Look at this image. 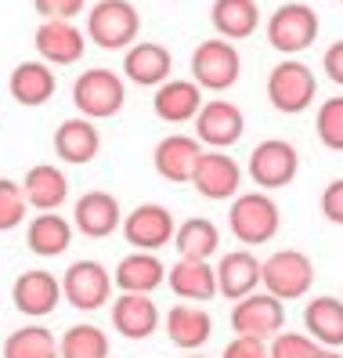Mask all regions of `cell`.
<instances>
[{
  "mask_svg": "<svg viewBox=\"0 0 343 358\" xmlns=\"http://www.w3.org/2000/svg\"><path fill=\"white\" fill-rule=\"evenodd\" d=\"M87 36L101 51H126L141 36V15L131 0H98L87 11Z\"/></svg>",
  "mask_w": 343,
  "mask_h": 358,
  "instance_id": "1",
  "label": "cell"
},
{
  "mask_svg": "<svg viewBox=\"0 0 343 358\" xmlns=\"http://www.w3.org/2000/svg\"><path fill=\"white\" fill-rule=\"evenodd\" d=\"M278 224H282V214H278V203L268 192H246L235 196L231 210H228V228L231 236L242 246H264L278 236Z\"/></svg>",
  "mask_w": 343,
  "mask_h": 358,
  "instance_id": "2",
  "label": "cell"
},
{
  "mask_svg": "<svg viewBox=\"0 0 343 358\" xmlns=\"http://www.w3.org/2000/svg\"><path fill=\"white\" fill-rule=\"evenodd\" d=\"M318 94V80L311 73V66L296 58H286L268 73V101L275 105L282 116H300L314 105Z\"/></svg>",
  "mask_w": 343,
  "mask_h": 358,
  "instance_id": "3",
  "label": "cell"
},
{
  "mask_svg": "<svg viewBox=\"0 0 343 358\" xmlns=\"http://www.w3.org/2000/svg\"><path fill=\"white\" fill-rule=\"evenodd\" d=\"M261 286L282 304L307 297L311 286H314V261L304 254V250H275V254L264 261Z\"/></svg>",
  "mask_w": 343,
  "mask_h": 358,
  "instance_id": "4",
  "label": "cell"
},
{
  "mask_svg": "<svg viewBox=\"0 0 343 358\" xmlns=\"http://www.w3.org/2000/svg\"><path fill=\"white\" fill-rule=\"evenodd\" d=\"M126 101V83L112 69H83L73 83V105L87 120H112Z\"/></svg>",
  "mask_w": 343,
  "mask_h": 358,
  "instance_id": "5",
  "label": "cell"
},
{
  "mask_svg": "<svg viewBox=\"0 0 343 358\" xmlns=\"http://www.w3.org/2000/svg\"><path fill=\"white\" fill-rule=\"evenodd\" d=\"M239 73H242V58H239L231 40H224V36H210L191 51V80H196L203 91L221 94V91L235 87Z\"/></svg>",
  "mask_w": 343,
  "mask_h": 358,
  "instance_id": "6",
  "label": "cell"
},
{
  "mask_svg": "<svg viewBox=\"0 0 343 358\" xmlns=\"http://www.w3.org/2000/svg\"><path fill=\"white\" fill-rule=\"evenodd\" d=\"M318 11L307 4H282L268 18V44L282 55H300L318 40Z\"/></svg>",
  "mask_w": 343,
  "mask_h": 358,
  "instance_id": "7",
  "label": "cell"
},
{
  "mask_svg": "<svg viewBox=\"0 0 343 358\" xmlns=\"http://www.w3.org/2000/svg\"><path fill=\"white\" fill-rule=\"evenodd\" d=\"M286 326V304L271 293H249L235 301L231 308V329L235 336H253V341H271Z\"/></svg>",
  "mask_w": 343,
  "mask_h": 358,
  "instance_id": "8",
  "label": "cell"
},
{
  "mask_svg": "<svg viewBox=\"0 0 343 358\" xmlns=\"http://www.w3.org/2000/svg\"><path fill=\"white\" fill-rule=\"evenodd\" d=\"M61 293L76 311H98L112 297V275L98 261H73L61 275Z\"/></svg>",
  "mask_w": 343,
  "mask_h": 358,
  "instance_id": "9",
  "label": "cell"
},
{
  "mask_svg": "<svg viewBox=\"0 0 343 358\" xmlns=\"http://www.w3.org/2000/svg\"><path fill=\"white\" fill-rule=\"evenodd\" d=\"M296 171H300V152L282 138H268L249 152V178L256 181V188H264V192L293 185Z\"/></svg>",
  "mask_w": 343,
  "mask_h": 358,
  "instance_id": "10",
  "label": "cell"
},
{
  "mask_svg": "<svg viewBox=\"0 0 343 358\" xmlns=\"http://www.w3.org/2000/svg\"><path fill=\"white\" fill-rule=\"evenodd\" d=\"M196 123V138L210 149H231L239 145L242 134H246V116L235 101H224V98H213V101H203L199 116L191 120Z\"/></svg>",
  "mask_w": 343,
  "mask_h": 358,
  "instance_id": "11",
  "label": "cell"
},
{
  "mask_svg": "<svg viewBox=\"0 0 343 358\" xmlns=\"http://www.w3.org/2000/svg\"><path fill=\"white\" fill-rule=\"evenodd\" d=\"M174 236H177L174 214L159 203H145V206L131 210V214L123 217V239L134 250L156 254V250H163L166 243H174Z\"/></svg>",
  "mask_w": 343,
  "mask_h": 358,
  "instance_id": "12",
  "label": "cell"
},
{
  "mask_svg": "<svg viewBox=\"0 0 343 358\" xmlns=\"http://www.w3.org/2000/svg\"><path fill=\"white\" fill-rule=\"evenodd\" d=\"M61 301H66L61 279H54L44 268H29L11 282V304L22 311L26 319H44V315H51Z\"/></svg>",
  "mask_w": 343,
  "mask_h": 358,
  "instance_id": "13",
  "label": "cell"
},
{
  "mask_svg": "<svg viewBox=\"0 0 343 358\" xmlns=\"http://www.w3.org/2000/svg\"><path fill=\"white\" fill-rule=\"evenodd\" d=\"M33 48L40 55V62H48V66H76L87 51V36L83 29H76L73 22H40L36 33H33Z\"/></svg>",
  "mask_w": 343,
  "mask_h": 358,
  "instance_id": "14",
  "label": "cell"
},
{
  "mask_svg": "<svg viewBox=\"0 0 343 358\" xmlns=\"http://www.w3.org/2000/svg\"><path fill=\"white\" fill-rule=\"evenodd\" d=\"M191 185L203 199H231L239 196V185H242V166L235 163L228 152H203L196 171H191Z\"/></svg>",
  "mask_w": 343,
  "mask_h": 358,
  "instance_id": "15",
  "label": "cell"
},
{
  "mask_svg": "<svg viewBox=\"0 0 343 358\" xmlns=\"http://www.w3.org/2000/svg\"><path fill=\"white\" fill-rule=\"evenodd\" d=\"M199 156H203V141L196 134H166L152 152V166L163 181L181 185V181H191Z\"/></svg>",
  "mask_w": 343,
  "mask_h": 358,
  "instance_id": "16",
  "label": "cell"
},
{
  "mask_svg": "<svg viewBox=\"0 0 343 358\" xmlns=\"http://www.w3.org/2000/svg\"><path fill=\"white\" fill-rule=\"evenodd\" d=\"M73 228L87 239H109L116 228H123L119 199L109 192H83L73 206Z\"/></svg>",
  "mask_w": 343,
  "mask_h": 358,
  "instance_id": "17",
  "label": "cell"
},
{
  "mask_svg": "<svg viewBox=\"0 0 343 358\" xmlns=\"http://www.w3.org/2000/svg\"><path fill=\"white\" fill-rule=\"evenodd\" d=\"M163 329L170 336V344L181 348V351H199L210 336H213V319L203 304H191V301H181L166 311L163 319Z\"/></svg>",
  "mask_w": 343,
  "mask_h": 358,
  "instance_id": "18",
  "label": "cell"
},
{
  "mask_svg": "<svg viewBox=\"0 0 343 358\" xmlns=\"http://www.w3.org/2000/svg\"><path fill=\"white\" fill-rule=\"evenodd\" d=\"M112 329L126 341H148L159 329V308L148 293H123L112 301Z\"/></svg>",
  "mask_w": 343,
  "mask_h": 358,
  "instance_id": "19",
  "label": "cell"
},
{
  "mask_svg": "<svg viewBox=\"0 0 343 358\" xmlns=\"http://www.w3.org/2000/svg\"><path fill=\"white\" fill-rule=\"evenodd\" d=\"M170 73H174V58L163 44H152V40H141L123 55V76L138 87H159L170 80Z\"/></svg>",
  "mask_w": 343,
  "mask_h": 358,
  "instance_id": "20",
  "label": "cell"
},
{
  "mask_svg": "<svg viewBox=\"0 0 343 358\" xmlns=\"http://www.w3.org/2000/svg\"><path fill=\"white\" fill-rule=\"evenodd\" d=\"M203 109V87L196 80H166L152 94V113L163 123H191Z\"/></svg>",
  "mask_w": 343,
  "mask_h": 358,
  "instance_id": "21",
  "label": "cell"
},
{
  "mask_svg": "<svg viewBox=\"0 0 343 358\" xmlns=\"http://www.w3.org/2000/svg\"><path fill=\"white\" fill-rule=\"evenodd\" d=\"M166 282H170V289H174V297L191 301V304H206L221 293L217 289V268H210V261L181 257L166 271Z\"/></svg>",
  "mask_w": 343,
  "mask_h": 358,
  "instance_id": "22",
  "label": "cell"
},
{
  "mask_svg": "<svg viewBox=\"0 0 343 358\" xmlns=\"http://www.w3.org/2000/svg\"><path fill=\"white\" fill-rule=\"evenodd\" d=\"M261 275H264V261H256L249 250H231L217 264V289L228 301H242L261 286Z\"/></svg>",
  "mask_w": 343,
  "mask_h": 358,
  "instance_id": "23",
  "label": "cell"
},
{
  "mask_svg": "<svg viewBox=\"0 0 343 358\" xmlns=\"http://www.w3.org/2000/svg\"><path fill=\"white\" fill-rule=\"evenodd\" d=\"M101 149V134L87 116H76V120H61L58 131H54V152L61 163H73L83 166L91 163Z\"/></svg>",
  "mask_w": 343,
  "mask_h": 358,
  "instance_id": "24",
  "label": "cell"
},
{
  "mask_svg": "<svg viewBox=\"0 0 343 358\" xmlns=\"http://www.w3.org/2000/svg\"><path fill=\"white\" fill-rule=\"evenodd\" d=\"M26 192V203L40 214H48V210H58L61 203L69 199V178L58 171L54 163H36L26 171V178L18 181Z\"/></svg>",
  "mask_w": 343,
  "mask_h": 358,
  "instance_id": "25",
  "label": "cell"
},
{
  "mask_svg": "<svg viewBox=\"0 0 343 358\" xmlns=\"http://www.w3.org/2000/svg\"><path fill=\"white\" fill-rule=\"evenodd\" d=\"M112 282L119 286V293H156L166 282V264L148 250H134L116 264Z\"/></svg>",
  "mask_w": 343,
  "mask_h": 358,
  "instance_id": "26",
  "label": "cell"
},
{
  "mask_svg": "<svg viewBox=\"0 0 343 358\" xmlns=\"http://www.w3.org/2000/svg\"><path fill=\"white\" fill-rule=\"evenodd\" d=\"M8 94L26 105V109H36V105H48L54 98V73L48 62H22L15 66L11 76H8Z\"/></svg>",
  "mask_w": 343,
  "mask_h": 358,
  "instance_id": "27",
  "label": "cell"
},
{
  "mask_svg": "<svg viewBox=\"0 0 343 358\" xmlns=\"http://www.w3.org/2000/svg\"><path fill=\"white\" fill-rule=\"evenodd\" d=\"M26 246L36 257H61L73 246V224L58 214V210H48V214H36L26 224Z\"/></svg>",
  "mask_w": 343,
  "mask_h": 358,
  "instance_id": "28",
  "label": "cell"
},
{
  "mask_svg": "<svg viewBox=\"0 0 343 358\" xmlns=\"http://www.w3.org/2000/svg\"><path fill=\"white\" fill-rule=\"evenodd\" d=\"M210 22L217 29V36L235 44V40H246L256 33V26H261V8H256V0H213Z\"/></svg>",
  "mask_w": 343,
  "mask_h": 358,
  "instance_id": "29",
  "label": "cell"
},
{
  "mask_svg": "<svg viewBox=\"0 0 343 358\" xmlns=\"http://www.w3.org/2000/svg\"><path fill=\"white\" fill-rule=\"evenodd\" d=\"M307 336L326 348H343V301L340 297H311L304 308Z\"/></svg>",
  "mask_w": 343,
  "mask_h": 358,
  "instance_id": "30",
  "label": "cell"
},
{
  "mask_svg": "<svg viewBox=\"0 0 343 358\" xmlns=\"http://www.w3.org/2000/svg\"><path fill=\"white\" fill-rule=\"evenodd\" d=\"M174 246L181 257H191V261H210L221 246V231L210 217H188L184 224H177V236H174Z\"/></svg>",
  "mask_w": 343,
  "mask_h": 358,
  "instance_id": "31",
  "label": "cell"
},
{
  "mask_svg": "<svg viewBox=\"0 0 343 358\" xmlns=\"http://www.w3.org/2000/svg\"><path fill=\"white\" fill-rule=\"evenodd\" d=\"M0 355L4 358H61V348L48 326H22L8 333Z\"/></svg>",
  "mask_w": 343,
  "mask_h": 358,
  "instance_id": "32",
  "label": "cell"
},
{
  "mask_svg": "<svg viewBox=\"0 0 343 358\" xmlns=\"http://www.w3.org/2000/svg\"><path fill=\"white\" fill-rule=\"evenodd\" d=\"M61 358H109V336H105L101 326H69L66 333H61Z\"/></svg>",
  "mask_w": 343,
  "mask_h": 358,
  "instance_id": "33",
  "label": "cell"
},
{
  "mask_svg": "<svg viewBox=\"0 0 343 358\" xmlns=\"http://www.w3.org/2000/svg\"><path fill=\"white\" fill-rule=\"evenodd\" d=\"M314 134L329 152H343V94H333V98H326L318 105Z\"/></svg>",
  "mask_w": 343,
  "mask_h": 358,
  "instance_id": "34",
  "label": "cell"
},
{
  "mask_svg": "<svg viewBox=\"0 0 343 358\" xmlns=\"http://www.w3.org/2000/svg\"><path fill=\"white\" fill-rule=\"evenodd\" d=\"M26 192L11 178H0V231H15L26 221Z\"/></svg>",
  "mask_w": 343,
  "mask_h": 358,
  "instance_id": "35",
  "label": "cell"
},
{
  "mask_svg": "<svg viewBox=\"0 0 343 358\" xmlns=\"http://www.w3.org/2000/svg\"><path fill=\"white\" fill-rule=\"evenodd\" d=\"M268 355L271 358H318L321 348H318L314 336H307V333L282 329L278 336H271V341H268Z\"/></svg>",
  "mask_w": 343,
  "mask_h": 358,
  "instance_id": "36",
  "label": "cell"
},
{
  "mask_svg": "<svg viewBox=\"0 0 343 358\" xmlns=\"http://www.w3.org/2000/svg\"><path fill=\"white\" fill-rule=\"evenodd\" d=\"M36 15L44 18V22H51V18H58V22H73L76 15H83V8H87V0H33Z\"/></svg>",
  "mask_w": 343,
  "mask_h": 358,
  "instance_id": "37",
  "label": "cell"
},
{
  "mask_svg": "<svg viewBox=\"0 0 343 358\" xmlns=\"http://www.w3.org/2000/svg\"><path fill=\"white\" fill-rule=\"evenodd\" d=\"M318 206H321V214H326V221L343 224V178H336V181H329L326 188H321Z\"/></svg>",
  "mask_w": 343,
  "mask_h": 358,
  "instance_id": "38",
  "label": "cell"
},
{
  "mask_svg": "<svg viewBox=\"0 0 343 358\" xmlns=\"http://www.w3.org/2000/svg\"><path fill=\"white\" fill-rule=\"evenodd\" d=\"M221 358H271L268 341H253V336H235V341L221 351Z\"/></svg>",
  "mask_w": 343,
  "mask_h": 358,
  "instance_id": "39",
  "label": "cell"
},
{
  "mask_svg": "<svg viewBox=\"0 0 343 358\" xmlns=\"http://www.w3.org/2000/svg\"><path fill=\"white\" fill-rule=\"evenodd\" d=\"M321 66H326V76L336 83V87H343V40H336V44L326 48V55H321Z\"/></svg>",
  "mask_w": 343,
  "mask_h": 358,
  "instance_id": "40",
  "label": "cell"
},
{
  "mask_svg": "<svg viewBox=\"0 0 343 358\" xmlns=\"http://www.w3.org/2000/svg\"><path fill=\"white\" fill-rule=\"evenodd\" d=\"M318 358H343V355H336V351H333V348H329V351H321V355H318Z\"/></svg>",
  "mask_w": 343,
  "mask_h": 358,
  "instance_id": "41",
  "label": "cell"
},
{
  "mask_svg": "<svg viewBox=\"0 0 343 358\" xmlns=\"http://www.w3.org/2000/svg\"><path fill=\"white\" fill-rule=\"evenodd\" d=\"M188 358H206V355H188Z\"/></svg>",
  "mask_w": 343,
  "mask_h": 358,
  "instance_id": "42",
  "label": "cell"
},
{
  "mask_svg": "<svg viewBox=\"0 0 343 358\" xmlns=\"http://www.w3.org/2000/svg\"><path fill=\"white\" fill-rule=\"evenodd\" d=\"M340 4H343V0H340Z\"/></svg>",
  "mask_w": 343,
  "mask_h": 358,
  "instance_id": "43",
  "label": "cell"
}]
</instances>
